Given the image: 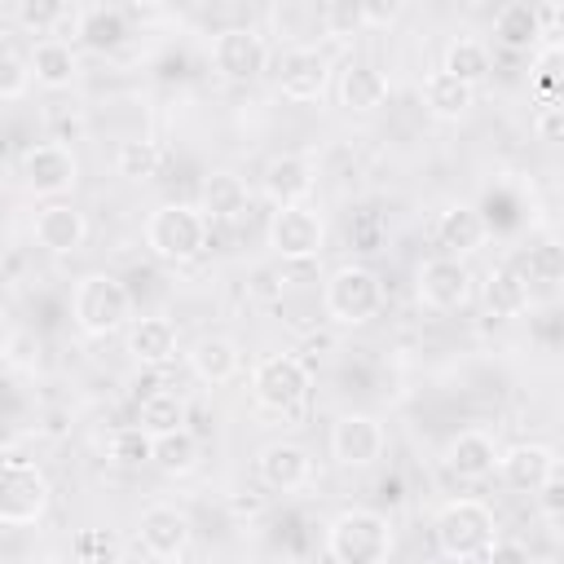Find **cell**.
Here are the masks:
<instances>
[{"mask_svg":"<svg viewBox=\"0 0 564 564\" xmlns=\"http://www.w3.org/2000/svg\"><path fill=\"white\" fill-rule=\"evenodd\" d=\"M432 538H436L441 560H449V564H480V555L498 538L494 507L480 502V498H449L436 511V520H432Z\"/></svg>","mask_w":564,"mask_h":564,"instance_id":"cell-1","label":"cell"},{"mask_svg":"<svg viewBox=\"0 0 564 564\" xmlns=\"http://www.w3.org/2000/svg\"><path fill=\"white\" fill-rule=\"evenodd\" d=\"M397 546L392 520L370 507H344L326 524V551L335 564H388Z\"/></svg>","mask_w":564,"mask_h":564,"instance_id":"cell-2","label":"cell"},{"mask_svg":"<svg viewBox=\"0 0 564 564\" xmlns=\"http://www.w3.org/2000/svg\"><path fill=\"white\" fill-rule=\"evenodd\" d=\"M70 317L88 339L115 335L132 322V291L115 273H84L70 295Z\"/></svg>","mask_w":564,"mask_h":564,"instance_id":"cell-3","label":"cell"},{"mask_svg":"<svg viewBox=\"0 0 564 564\" xmlns=\"http://www.w3.org/2000/svg\"><path fill=\"white\" fill-rule=\"evenodd\" d=\"M145 247L163 264H189L207 247V220L189 203H159L145 220Z\"/></svg>","mask_w":564,"mask_h":564,"instance_id":"cell-4","label":"cell"},{"mask_svg":"<svg viewBox=\"0 0 564 564\" xmlns=\"http://www.w3.org/2000/svg\"><path fill=\"white\" fill-rule=\"evenodd\" d=\"M322 308L335 326H366L383 313V282L366 264H339L322 286Z\"/></svg>","mask_w":564,"mask_h":564,"instance_id":"cell-5","label":"cell"},{"mask_svg":"<svg viewBox=\"0 0 564 564\" xmlns=\"http://www.w3.org/2000/svg\"><path fill=\"white\" fill-rule=\"evenodd\" d=\"M313 392V370L295 352H269L251 370V397L264 414H295Z\"/></svg>","mask_w":564,"mask_h":564,"instance_id":"cell-6","label":"cell"},{"mask_svg":"<svg viewBox=\"0 0 564 564\" xmlns=\"http://www.w3.org/2000/svg\"><path fill=\"white\" fill-rule=\"evenodd\" d=\"M48 502H53V489L35 463H26V458L0 463V524H9V529L40 524Z\"/></svg>","mask_w":564,"mask_h":564,"instance_id":"cell-7","label":"cell"},{"mask_svg":"<svg viewBox=\"0 0 564 564\" xmlns=\"http://www.w3.org/2000/svg\"><path fill=\"white\" fill-rule=\"evenodd\" d=\"M18 176H22L26 194L57 203L62 194H70L79 185V159H75V150L66 141H35V145L22 150Z\"/></svg>","mask_w":564,"mask_h":564,"instance_id":"cell-8","label":"cell"},{"mask_svg":"<svg viewBox=\"0 0 564 564\" xmlns=\"http://www.w3.org/2000/svg\"><path fill=\"white\" fill-rule=\"evenodd\" d=\"M269 251L286 264H308L322 256L326 247V220L313 203H300V207H278L269 216Z\"/></svg>","mask_w":564,"mask_h":564,"instance_id":"cell-9","label":"cell"},{"mask_svg":"<svg viewBox=\"0 0 564 564\" xmlns=\"http://www.w3.org/2000/svg\"><path fill=\"white\" fill-rule=\"evenodd\" d=\"M388 449V432L375 414H361V410H348L330 423V458L348 471H361V467H375Z\"/></svg>","mask_w":564,"mask_h":564,"instance_id":"cell-10","label":"cell"},{"mask_svg":"<svg viewBox=\"0 0 564 564\" xmlns=\"http://www.w3.org/2000/svg\"><path fill=\"white\" fill-rule=\"evenodd\" d=\"M476 295V273L467 269V260L454 256H432L419 264V300L436 313H454L467 308Z\"/></svg>","mask_w":564,"mask_h":564,"instance_id":"cell-11","label":"cell"},{"mask_svg":"<svg viewBox=\"0 0 564 564\" xmlns=\"http://www.w3.org/2000/svg\"><path fill=\"white\" fill-rule=\"evenodd\" d=\"M212 66L234 84H251L269 66V44L256 26H225L212 40Z\"/></svg>","mask_w":564,"mask_h":564,"instance_id":"cell-12","label":"cell"},{"mask_svg":"<svg viewBox=\"0 0 564 564\" xmlns=\"http://www.w3.org/2000/svg\"><path fill=\"white\" fill-rule=\"evenodd\" d=\"M330 84V57L313 44H291L278 57V93L291 101H322Z\"/></svg>","mask_w":564,"mask_h":564,"instance_id":"cell-13","label":"cell"},{"mask_svg":"<svg viewBox=\"0 0 564 564\" xmlns=\"http://www.w3.org/2000/svg\"><path fill=\"white\" fill-rule=\"evenodd\" d=\"M317 189V167L308 154H273L260 172V194L273 207H300Z\"/></svg>","mask_w":564,"mask_h":564,"instance_id":"cell-14","label":"cell"},{"mask_svg":"<svg viewBox=\"0 0 564 564\" xmlns=\"http://www.w3.org/2000/svg\"><path fill=\"white\" fill-rule=\"evenodd\" d=\"M256 476L273 494H295L313 480V458L300 441H269L256 454Z\"/></svg>","mask_w":564,"mask_h":564,"instance_id":"cell-15","label":"cell"},{"mask_svg":"<svg viewBox=\"0 0 564 564\" xmlns=\"http://www.w3.org/2000/svg\"><path fill=\"white\" fill-rule=\"evenodd\" d=\"M137 542L150 551V560L185 555V546H189V520H185V511H176L172 502H150L137 516Z\"/></svg>","mask_w":564,"mask_h":564,"instance_id":"cell-16","label":"cell"},{"mask_svg":"<svg viewBox=\"0 0 564 564\" xmlns=\"http://www.w3.org/2000/svg\"><path fill=\"white\" fill-rule=\"evenodd\" d=\"M35 242L48 251V256H75L84 242H88V220L75 203H44L35 212V225H31Z\"/></svg>","mask_w":564,"mask_h":564,"instance_id":"cell-17","label":"cell"},{"mask_svg":"<svg viewBox=\"0 0 564 564\" xmlns=\"http://www.w3.org/2000/svg\"><path fill=\"white\" fill-rule=\"evenodd\" d=\"M498 476L511 485V489H524L533 494L538 485H546L551 476H560V458L551 445L542 441H520L511 449H498Z\"/></svg>","mask_w":564,"mask_h":564,"instance_id":"cell-18","label":"cell"},{"mask_svg":"<svg viewBox=\"0 0 564 564\" xmlns=\"http://www.w3.org/2000/svg\"><path fill=\"white\" fill-rule=\"evenodd\" d=\"M128 35H132V22H128V9H119V4H88L75 13V40L97 57L119 53L128 44Z\"/></svg>","mask_w":564,"mask_h":564,"instance_id":"cell-19","label":"cell"},{"mask_svg":"<svg viewBox=\"0 0 564 564\" xmlns=\"http://www.w3.org/2000/svg\"><path fill=\"white\" fill-rule=\"evenodd\" d=\"M26 66H31V84H40V88H48V93H62V88H70V84L79 79V53H75V44L62 40V35L35 40Z\"/></svg>","mask_w":564,"mask_h":564,"instance_id":"cell-20","label":"cell"},{"mask_svg":"<svg viewBox=\"0 0 564 564\" xmlns=\"http://www.w3.org/2000/svg\"><path fill=\"white\" fill-rule=\"evenodd\" d=\"M335 93H339V106H344V110L370 115V110H379V106L388 101V75H383L375 62L352 57V62H344V70H339Z\"/></svg>","mask_w":564,"mask_h":564,"instance_id":"cell-21","label":"cell"},{"mask_svg":"<svg viewBox=\"0 0 564 564\" xmlns=\"http://www.w3.org/2000/svg\"><path fill=\"white\" fill-rule=\"evenodd\" d=\"M185 361H189L194 379H203L207 388H220V383L238 379V370H242V348H238L229 335H198V339L189 344Z\"/></svg>","mask_w":564,"mask_h":564,"instance_id":"cell-22","label":"cell"},{"mask_svg":"<svg viewBox=\"0 0 564 564\" xmlns=\"http://www.w3.org/2000/svg\"><path fill=\"white\" fill-rule=\"evenodd\" d=\"M485 238H489V225H485V216H480L471 203H449V207L436 216V242H441L445 256H454V260L480 251Z\"/></svg>","mask_w":564,"mask_h":564,"instance_id":"cell-23","label":"cell"},{"mask_svg":"<svg viewBox=\"0 0 564 564\" xmlns=\"http://www.w3.org/2000/svg\"><path fill=\"white\" fill-rule=\"evenodd\" d=\"M445 467L458 476V480H485L498 471V445L489 432L480 427H467L458 432L449 445H445Z\"/></svg>","mask_w":564,"mask_h":564,"instance_id":"cell-24","label":"cell"},{"mask_svg":"<svg viewBox=\"0 0 564 564\" xmlns=\"http://www.w3.org/2000/svg\"><path fill=\"white\" fill-rule=\"evenodd\" d=\"M247 203H251V189H247V181L238 176V172H212L207 181H203V189H198V212H203V220L212 225V220H238L242 212H247Z\"/></svg>","mask_w":564,"mask_h":564,"instance_id":"cell-25","label":"cell"},{"mask_svg":"<svg viewBox=\"0 0 564 564\" xmlns=\"http://www.w3.org/2000/svg\"><path fill=\"white\" fill-rule=\"evenodd\" d=\"M128 352L141 366H167L176 357V326L167 317H159V313L132 317L128 322Z\"/></svg>","mask_w":564,"mask_h":564,"instance_id":"cell-26","label":"cell"},{"mask_svg":"<svg viewBox=\"0 0 564 564\" xmlns=\"http://www.w3.org/2000/svg\"><path fill=\"white\" fill-rule=\"evenodd\" d=\"M423 106H427V115L432 119H441V123H458L471 106H476V88H467L463 79H454L449 70H427L423 75Z\"/></svg>","mask_w":564,"mask_h":564,"instance_id":"cell-27","label":"cell"},{"mask_svg":"<svg viewBox=\"0 0 564 564\" xmlns=\"http://www.w3.org/2000/svg\"><path fill=\"white\" fill-rule=\"evenodd\" d=\"M494 40L502 44V48H511V53H533L538 44H542V31H538V13H533V4H502L498 13H494Z\"/></svg>","mask_w":564,"mask_h":564,"instance_id":"cell-28","label":"cell"},{"mask_svg":"<svg viewBox=\"0 0 564 564\" xmlns=\"http://www.w3.org/2000/svg\"><path fill=\"white\" fill-rule=\"evenodd\" d=\"M441 70H449V75H454V79H463L467 88L485 84V79H489V70H494L489 44H485V40H471V35H458V40H449Z\"/></svg>","mask_w":564,"mask_h":564,"instance_id":"cell-29","label":"cell"},{"mask_svg":"<svg viewBox=\"0 0 564 564\" xmlns=\"http://www.w3.org/2000/svg\"><path fill=\"white\" fill-rule=\"evenodd\" d=\"M185 419H189L185 397H181V392L159 388V392H150V397L141 401L137 427H141V432H150V436H167V432H181V427H185Z\"/></svg>","mask_w":564,"mask_h":564,"instance_id":"cell-30","label":"cell"},{"mask_svg":"<svg viewBox=\"0 0 564 564\" xmlns=\"http://www.w3.org/2000/svg\"><path fill=\"white\" fill-rule=\"evenodd\" d=\"M485 304H489L494 317H520L529 308V286L520 282V273L511 264L489 269V278H485Z\"/></svg>","mask_w":564,"mask_h":564,"instance_id":"cell-31","label":"cell"},{"mask_svg":"<svg viewBox=\"0 0 564 564\" xmlns=\"http://www.w3.org/2000/svg\"><path fill=\"white\" fill-rule=\"evenodd\" d=\"M198 458H203V445H198V436L189 432V427H181V432H167V436H154V467L159 471H167V476H189L194 467H198Z\"/></svg>","mask_w":564,"mask_h":564,"instance_id":"cell-32","label":"cell"},{"mask_svg":"<svg viewBox=\"0 0 564 564\" xmlns=\"http://www.w3.org/2000/svg\"><path fill=\"white\" fill-rule=\"evenodd\" d=\"M159 163H163V150L150 137H132V141H123L115 150V172L123 181H154L159 176Z\"/></svg>","mask_w":564,"mask_h":564,"instance_id":"cell-33","label":"cell"},{"mask_svg":"<svg viewBox=\"0 0 564 564\" xmlns=\"http://www.w3.org/2000/svg\"><path fill=\"white\" fill-rule=\"evenodd\" d=\"M516 273H520V282L524 286H555L560 278H564V251L555 247V242H538V247H529L516 264H511Z\"/></svg>","mask_w":564,"mask_h":564,"instance_id":"cell-34","label":"cell"},{"mask_svg":"<svg viewBox=\"0 0 564 564\" xmlns=\"http://www.w3.org/2000/svg\"><path fill=\"white\" fill-rule=\"evenodd\" d=\"M106 454H110L115 467H145V463L154 458V436L141 432L137 423H132V427H115Z\"/></svg>","mask_w":564,"mask_h":564,"instance_id":"cell-35","label":"cell"},{"mask_svg":"<svg viewBox=\"0 0 564 564\" xmlns=\"http://www.w3.org/2000/svg\"><path fill=\"white\" fill-rule=\"evenodd\" d=\"M62 22H75V13L62 0H22L18 4V26L31 35H53Z\"/></svg>","mask_w":564,"mask_h":564,"instance_id":"cell-36","label":"cell"},{"mask_svg":"<svg viewBox=\"0 0 564 564\" xmlns=\"http://www.w3.org/2000/svg\"><path fill=\"white\" fill-rule=\"evenodd\" d=\"M75 564H119V538L110 529H84L70 546Z\"/></svg>","mask_w":564,"mask_h":564,"instance_id":"cell-37","label":"cell"},{"mask_svg":"<svg viewBox=\"0 0 564 564\" xmlns=\"http://www.w3.org/2000/svg\"><path fill=\"white\" fill-rule=\"evenodd\" d=\"M273 22H278L282 35L308 40V35L322 31V9H313V4H278V9H273Z\"/></svg>","mask_w":564,"mask_h":564,"instance_id":"cell-38","label":"cell"},{"mask_svg":"<svg viewBox=\"0 0 564 564\" xmlns=\"http://www.w3.org/2000/svg\"><path fill=\"white\" fill-rule=\"evenodd\" d=\"M352 31H366V26H361V9H357L352 0H330V4H322V35L344 40V35H352Z\"/></svg>","mask_w":564,"mask_h":564,"instance_id":"cell-39","label":"cell"},{"mask_svg":"<svg viewBox=\"0 0 564 564\" xmlns=\"http://www.w3.org/2000/svg\"><path fill=\"white\" fill-rule=\"evenodd\" d=\"M555 70H560V40L538 44L533 48V88L542 93V101L555 97Z\"/></svg>","mask_w":564,"mask_h":564,"instance_id":"cell-40","label":"cell"},{"mask_svg":"<svg viewBox=\"0 0 564 564\" xmlns=\"http://www.w3.org/2000/svg\"><path fill=\"white\" fill-rule=\"evenodd\" d=\"M31 88V66H26V57H18V53H0V101H13V97H22Z\"/></svg>","mask_w":564,"mask_h":564,"instance_id":"cell-41","label":"cell"},{"mask_svg":"<svg viewBox=\"0 0 564 564\" xmlns=\"http://www.w3.org/2000/svg\"><path fill=\"white\" fill-rule=\"evenodd\" d=\"M533 494H538L542 520H546L551 529H560V520H564V480H560V476H551V480H546V485H538Z\"/></svg>","mask_w":564,"mask_h":564,"instance_id":"cell-42","label":"cell"},{"mask_svg":"<svg viewBox=\"0 0 564 564\" xmlns=\"http://www.w3.org/2000/svg\"><path fill=\"white\" fill-rule=\"evenodd\" d=\"M533 132H538V141H560L564 137V106L551 97V101H542V110L533 115Z\"/></svg>","mask_w":564,"mask_h":564,"instance_id":"cell-43","label":"cell"},{"mask_svg":"<svg viewBox=\"0 0 564 564\" xmlns=\"http://www.w3.org/2000/svg\"><path fill=\"white\" fill-rule=\"evenodd\" d=\"M480 564H529V546L516 538H494V546L480 555Z\"/></svg>","mask_w":564,"mask_h":564,"instance_id":"cell-44","label":"cell"},{"mask_svg":"<svg viewBox=\"0 0 564 564\" xmlns=\"http://www.w3.org/2000/svg\"><path fill=\"white\" fill-rule=\"evenodd\" d=\"M361 26H392L401 18V4L397 0H361Z\"/></svg>","mask_w":564,"mask_h":564,"instance_id":"cell-45","label":"cell"},{"mask_svg":"<svg viewBox=\"0 0 564 564\" xmlns=\"http://www.w3.org/2000/svg\"><path fill=\"white\" fill-rule=\"evenodd\" d=\"M529 564H560L555 555H529Z\"/></svg>","mask_w":564,"mask_h":564,"instance_id":"cell-46","label":"cell"},{"mask_svg":"<svg viewBox=\"0 0 564 564\" xmlns=\"http://www.w3.org/2000/svg\"><path fill=\"white\" fill-rule=\"evenodd\" d=\"M154 564H189L185 555H172V560H154Z\"/></svg>","mask_w":564,"mask_h":564,"instance_id":"cell-47","label":"cell"}]
</instances>
